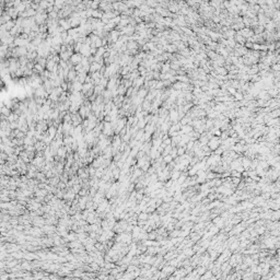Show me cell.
Instances as JSON below:
<instances>
[{
  "label": "cell",
  "mask_w": 280,
  "mask_h": 280,
  "mask_svg": "<svg viewBox=\"0 0 280 280\" xmlns=\"http://www.w3.org/2000/svg\"><path fill=\"white\" fill-rule=\"evenodd\" d=\"M221 139L219 138V137H214V136H212L210 138V140L208 141V144H207V147L209 148V150L210 151H214L216 149H218V148L220 147V145H221Z\"/></svg>",
  "instance_id": "1"
},
{
  "label": "cell",
  "mask_w": 280,
  "mask_h": 280,
  "mask_svg": "<svg viewBox=\"0 0 280 280\" xmlns=\"http://www.w3.org/2000/svg\"><path fill=\"white\" fill-rule=\"evenodd\" d=\"M47 19H48V17H47V13L46 12H42V13L36 12L35 17H34V21H35V23L37 24V25L45 24Z\"/></svg>",
  "instance_id": "2"
},
{
  "label": "cell",
  "mask_w": 280,
  "mask_h": 280,
  "mask_svg": "<svg viewBox=\"0 0 280 280\" xmlns=\"http://www.w3.org/2000/svg\"><path fill=\"white\" fill-rule=\"evenodd\" d=\"M33 93H34V96L35 97H42V99H48V94L46 93L45 89L43 86L38 87L37 89H33Z\"/></svg>",
  "instance_id": "3"
},
{
  "label": "cell",
  "mask_w": 280,
  "mask_h": 280,
  "mask_svg": "<svg viewBox=\"0 0 280 280\" xmlns=\"http://www.w3.org/2000/svg\"><path fill=\"white\" fill-rule=\"evenodd\" d=\"M90 50H91V46L87 45V44H82L81 49H80V51H79V54H81V56L88 58V57L91 56V54H90Z\"/></svg>",
  "instance_id": "4"
},
{
  "label": "cell",
  "mask_w": 280,
  "mask_h": 280,
  "mask_svg": "<svg viewBox=\"0 0 280 280\" xmlns=\"http://www.w3.org/2000/svg\"><path fill=\"white\" fill-rule=\"evenodd\" d=\"M58 25L61 26V28L64 29V31H67V32L71 29L70 22H69V20H68V19H60V20H58Z\"/></svg>",
  "instance_id": "5"
},
{
  "label": "cell",
  "mask_w": 280,
  "mask_h": 280,
  "mask_svg": "<svg viewBox=\"0 0 280 280\" xmlns=\"http://www.w3.org/2000/svg\"><path fill=\"white\" fill-rule=\"evenodd\" d=\"M144 84H145V78L144 77H138L137 79H135V80L133 81V88H135V89H140V88H142L144 87Z\"/></svg>",
  "instance_id": "6"
},
{
  "label": "cell",
  "mask_w": 280,
  "mask_h": 280,
  "mask_svg": "<svg viewBox=\"0 0 280 280\" xmlns=\"http://www.w3.org/2000/svg\"><path fill=\"white\" fill-rule=\"evenodd\" d=\"M81 59H82L81 54H79V53H75V54H73V55L70 57V60H69V61L73 65V67H75L76 65L80 64V62H81Z\"/></svg>",
  "instance_id": "7"
},
{
  "label": "cell",
  "mask_w": 280,
  "mask_h": 280,
  "mask_svg": "<svg viewBox=\"0 0 280 280\" xmlns=\"http://www.w3.org/2000/svg\"><path fill=\"white\" fill-rule=\"evenodd\" d=\"M75 54V53H71V51H65V53H59L58 56H59L60 60H64V61H69L70 60V57Z\"/></svg>",
  "instance_id": "8"
},
{
  "label": "cell",
  "mask_w": 280,
  "mask_h": 280,
  "mask_svg": "<svg viewBox=\"0 0 280 280\" xmlns=\"http://www.w3.org/2000/svg\"><path fill=\"white\" fill-rule=\"evenodd\" d=\"M103 66H101L97 62H93V64L90 65V69H89V73H93V72H96V71H100L101 68Z\"/></svg>",
  "instance_id": "9"
},
{
  "label": "cell",
  "mask_w": 280,
  "mask_h": 280,
  "mask_svg": "<svg viewBox=\"0 0 280 280\" xmlns=\"http://www.w3.org/2000/svg\"><path fill=\"white\" fill-rule=\"evenodd\" d=\"M47 135H48V137H49L50 139L54 140L56 135H57V128L54 127V126H50V127H48V129H47Z\"/></svg>",
  "instance_id": "10"
},
{
  "label": "cell",
  "mask_w": 280,
  "mask_h": 280,
  "mask_svg": "<svg viewBox=\"0 0 280 280\" xmlns=\"http://www.w3.org/2000/svg\"><path fill=\"white\" fill-rule=\"evenodd\" d=\"M103 11H101L100 9L97 10H92L91 11V18H94V19H97V20H101L102 17H103Z\"/></svg>",
  "instance_id": "11"
},
{
  "label": "cell",
  "mask_w": 280,
  "mask_h": 280,
  "mask_svg": "<svg viewBox=\"0 0 280 280\" xmlns=\"http://www.w3.org/2000/svg\"><path fill=\"white\" fill-rule=\"evenodd\" d=\"M76 78H77V72L73 70V69H70L69 70V73H68V76H67L66 82H73V81L76 80Z\"/></svg>",
  "instance_id": "12"
},
{
  "label": "cell",
  "mask_w": 280,
  "mask_h": 280,
  "mask_svg": "<svg viewBox=\"0 0 280 280\" xmlns=\"http://www.w3.org/2000/svg\"><path fill=\"white\" fill-rule=\"evenodd\" d=\"M126 47H127L128 50H133V49H139V46L137 44V42L135 41H128L126 43Z\"/></svg>",
  "instance_id": "13"
},
{
  "label": "cell",
  "mask_w": 280,
  "mask_h": 280,
  "mask_svg": "<svg viewBox=\"0 0 280 280\" xmlns=\"http://www.w3.org/2000/svg\"><path fill=\"white\" fill-rule=\"evenodd\" d=\"M67 150H66V148L62 146V147H60L59 149L57 150V157H59L60 159H66V157H67Z\"/></svg>",
  "instance_id": "14"
},
{
  "label": "cell",
  "mask_w": 280,
  "mask_h": 280,
  "mask_svg": "<svg viewBox=\"0 0 280 280\" xmlns=\"http://www.w3.org/2000/svg\"><path fill=\"white\" fill-rule=\"evenodd\" d=\"M214 71H216L217 75L221 76V77H225L226 75H228V70H226L224 67H217L214 69Z\"/></svg>",
  "instance_id": "15"
},
{
  "label": "cell",
  "mask_w": 280,
  "mask_h": 280,
  "mask_svg": "<svg viewBox=\"0 0 280 280\" xmlns=\"http://www.w3.org/2000/svg\"><path fill=\"white\" fill-rule=\"evenodd\" d=\"M46 145L44 144L43 141H37L36 144L34 145V148H35V151L37 152V151H44L46 149Z\"/></svg>",
  "instance_id": "16"
},
{
  "label": "cell",
  "mask_w": 280,
  "mask_h": 280,
  "mask_svg": "<svg viewBox=\"0 0 280 280\" xmlns=\"http://www.w3.org/2000/svg\"><path fill=\"white\" fill-rule=\"evenodd\" d=\"M88 76V73L86 72H83V73H79V75H77V78H76V80L73 81V82H79V83H81L83 84L84 81H86V77Z\"/></svg>",
  "instance_id": "17"
},
{
  "label": "cell",
  "mask_w": 280,
  "mask_h": 280,
  "mask_svg": "<svg viewBox=\"0 0 280 280\" xmlns=\"http://www.w3.org/2000/svg\"><path fill=\"white\" fill-rule=\"evenodd\" d=\"M148 92H149V91H148L147 89H145L144 87H142V88H140V89L138 90V92H137V96L140 97V99H142V100H145V97L147 96Z\"/></svg>",
  "instance_id": "18"
},
{
  "label": "cell",
  "mask_w": 280,
  "mask_h": 280,
  "mask_svg": "<svg viewBox=\"0 0 280 280\" xmlns=\"http://www.w3.org/2000/svg\"><path fill=\"white\" fill-rule=\"evenodd\" d=\"M170 70H171V68H170V61L163 62L162 66H161V70H160V72H161V73H167Z\"/></svg>",
  "instance_id": "19"
},
{
  "label": "cell",
  "mask_w": 280,
  "mask_h": 280,
  "mask_svg": "<svg viewBox=\"0 0 280 280\" xmlns=\"http://www.w3.org/2000/svg\"><path fill=\"white\" fill-rule=\"evenodd\" d=\"M117 95H121V96H125L126 95V92H127V89L125 88L124 84H119L118 88H117Z\"/></svg>",
  "instance_id": "20"
},
{
  "label": "cell",
  "mask_w": 280,
  "mask_h": 280,
  "mask_svg": "<svg viewBox=\"0 0 280 280\" xmlns=\"http://www.w3.org/2000/svg\"><path fill=\"white\" fill-rule=\"evenodd\" d=\"M141 108H142V110L149 113V110L151 108V102L147 101V100H144V102H142V104H141Z\"/></svg>",
  "instance_id": "21"
},
{
  "label": "cell",
  "mask_w": 280,
  "mask_h": 280,
  "mask_svg": "<svg viewBox=\"0 0 280 280\" xmlns=\"http://www.w3.org/2000/svg\"><path fill=\"white\" fill-rule=\"evenodd\" d=\"M19 117H20L19 115H17L15 113L12 112V113L7 117V121H8V123H13V121H18V120H19Z\"/></svg>",
  "instance_id": "22"
},
{
  "label": "cell",
  "mask_w": 280,
  "mask_h": 280,
  "mask_svg": "<svg viewBox=\"0 0 280 280\" xmlns=\"http://www.w3.org/2000/svg\"><path fill=\"white\" fill-rule=\"evenodd\" d=\"M56 65H58V64H56V62H55L54 60H47V64H46V68H45V69H46L47 71L51 72V71H53V69H54V68H55V66H56Z\"/></svg>",
  "instance_id": "23"
},
{
  "label": "cell",
  "mask_w": 280,
  "mask_h": 280,
  "mask_svg": "<svg viewBox=\"0 0 280 280\" xmlns=\"http://www.w3.org/2000/svg\"><path fill=\"white\" fill-rule=\"evenodd\" d=\"M114 18H115V14H114V12H113V11L104 12V13H103V17H102V19H104V20H107V21L113 20Z\"/></svg>",
  "instance_id": "24"
},
{
  "label": "cell",
  "mask_w": 280,
  "mask_h": 280,
  "mask_svg": "<svg viewBox=\"0 0 280 280\" xmlns=\"http://www.w3.org/2000/svg\"><path fill=\"white\" fill-rule=\"evenodd\" d=\"M14 25H15V21H13V20L9 21V22H7V23H4V24H3V26H4V29H6L7 32H10V31L13 29V26H14Z\"/></svg>",
  "instance_id": "25"
},
{
  "label": "cell",
  "mask_w": 280,
  "mask_h": 280,
  "mask_svg": "<svg viewBox=\"0 0 280 280\" xmlns=\"http://www.w3.org/2000/svg\"><path fill=\"white\" fill-rule=\"evenodd\" d=\"M26 58H28L29 61H34L36 58H37V53H36V51H28Z\"/></svg>",
  "instance_id": "26"
},
{
  "label": "cell",
  "mask_w": 280,
  "mask_h": 280,
  "mask_svg": "<svg viewBox=\"0 0 280 280\" xmlns=\"http://www.w3.org/2000/svg\"><path fill=\"white\" fill-rule=\"evenodd\" d=\"M11 113H12V112H11V109H9L8 107L4 106V105H3L1 108H0V114L3 115V116H6V117H8V116L11 114Z\"/></svg>",
  "instance_id": "27"
},
{
  "label": "cell",
  "mask_w": 280,
  "mask_h": 280,
  "mask_svg": "<svg viewBox=\"0 0 280 280\" xmlns=\"http://www.w3.org/2000/svg\"><path fill=\"white\" fill-rule=\"evenodd\" d=\"M73 70H75L76 72H77V75H79V73H83V72H86L84 71V68H83V66L81 65V62L80 64H78V65H76L75 67H73ZM87 73V72H86Z\"/></svg>",
  "instance_id": "28"
},
{
  "label": "cell",
  "mask_w": 280,
  "mask_h": 280,
  "mask_svg": "<svg viewBox=\"0 0 280 280\" xmlns=\"http://www.w3.org/2000/svg\"><path fill=\"white\" fill-rule=\"evenodd\" d=\"M279 113H280V110H279V108H277V109H274L271 112H269L268 116L270 118H279Z\"/></svg>",
  "instance_id": "29"
},
{
  "label": "cell",
  "mask_w": 280,
  "mask_h": 280,
  "mask_svg": "<svg viewBox=\"0 0 280 280\" xmlns=\"http://www.w3.org/2000/svg\"><path fill=\"white\" fill-rule=\"evenodd\" d=\"M54 7L57 8L58 10H61L62 8L65 7V1H64V0H57V1H55Z\"/></svg>",
  "instance_id": "30"
},
{
  "label": "cell",
  "mask_w": 280,
  "mask_h": 280,
  "mask_svg": "<svg viewBox=\"0 0 280 280\" xmlns=\"http://www.w3.org/2000/svg\"><path fill=\"white\" fill-rule=\"evenodd\" d=\"M233 99H234V102H241L243 101V94L240 91H236V93L233 95Z\"/></svg>",
  "instance_id": "31"
},
{
  "label": "cell",
  "mask_w": 280,
  "mask_h": 280,
  "mask_svg": "<svg viewBox=\"0 0 280 280\" xmlns=\"http://www.w3.org/2000/svg\"><path fill=\"white\" fill-rule=\"evenodd\" d=\"M18 60H19V62H20V66H21V67L26 66V65H28V62H29V60H28V58H26V56H23V57L18 58Z\"/></svg>",
  "instance_id": "32"
},
{
  "label": "cell",
  "mask_w": 280,
  "mask_h": 280,
  "mask_svg": "<svg viewBox=\"0 0 280 280\" xmlns=\"http://www.w3.org/2000/svg\"><path fill=\"white\" fill-rule=\"evenodd\" d=\"M68 94H69L68 92H62L61 95L59 96V99H58V102H59V103H64L65 101H67V100H68Z\"/></svg>",
  "instance_id": "33"
},
{
  "label": "cell",
  "mask_w": 280,
  "mask_h": 280,
  "mask_svg": "<svg viewBox=\"0 0 280 280\" xmlns=\"http://www.w3.org/2000/svg\"><path fill=\"white\" fill-rule=\"evenodd\" d=\"M147 219H149V214H148V212H145V211H142V212L139 213V216H138V220L146 221Z\"/></svg>",
  "instance_id": "34"
},
{
  "label": "cell",
  "mask_w": 280,
  "mask_h": 280,
  "mask_svg": "<svg viewBox=\"0 0 280 280\" xmlns=\"http://www.w3.org/2000/svg\"><path fill=\"white\" fill-rule=\"evenodd\" d=\"M146 4L151 9H155L158 7V2L153 1V0H148V1H146Z\"/></svg>",
  "instance_id": "35"
},
{
  "label": "cell",
  "mask_w": 280,
  "mask_h": 280,
  "mask_svg": "<svg viewBox=\"0 0 280 280\" xmlns=\"http://www.w3.org/2000/svg\"><path fill=\"white\" fill-rule=\"evenodd\" d=\"M226 43H228V46L229 47H231V48H234L236 42H235L234 37H230V38H226Z\"/></svg>",
  "instance_id": "36"
},
{
  "label": "cell",
  "mask_w": 280,
  "mask_h": 280,
  "mask_svg": "<svg viewBox=\"0 0 280 280\" xmlns=\"http://www.w3.org/2000/svg\"><path fill=\"white\" fill-rule=\"evenodd\" d=\"M107 83H108V79H106V78H101V80H100V83H99V86H101L103 89H105L107 87Z\"/></svg>",
  "instance_id": "37"
},
{
  "label": "cell",
  "mask_w": 280,
  "mask_h": 280,
  "mask_svg": "<svg viewBox=\"0 0 280 280\" xmlns=\"http://www.w3.org/2000/svg\"><path fill=\"white\" fill-rule=\"evenodd\" d=\"M162 161H163V163H165V164H170V163L173 161V158L170 154H167L165 157H162Z\"/></svg>",
  "instance_id": "38"
},
{
  "label": "cell",
  "mask_w": 280,
  "mask_h": 280,
  "mask_svg": "<svg viewBox=\"0 0 280 280\" xmlns=\"http://www.w3.org/2000/svg\"><path fill=\"white\" fill-rule=\"evenodd\" d=\"M106 51V48H105V47H100V48H97L96 49V54H95V56H99V57H103V55H104V53Z\"/></svg>",
  "instance_id": "39"
},
{
  "label": "cell",
  "mask_w": 280,
  "mask_h": 280,
  "mask_svg": "<svg viewBox=\"0 0 280 280\" xmlns=\"http://www.w3.org/2000/svg\"><path fill=\"white\" fill-rule=\"evenodd\" d=\"M177 150V157H182L186 153V148L185 147H179V148H176Z\"/></svg>",
  "instance_id": "40"
},
{
  "label": "cell",
  "mask_w": 280,
  "mask_h": 280,
  "mask_svg": "<svg viewBox=\"0 0 280 280\" xmlns=\"http://www.w3.org/2000/svg\"><path fill=\"white\" fill-rule=\"evenodd\" d=\"M146 121H145V119L144 118H140V119H138V124H137V127H138L139 129H144L145 127H146Z\"/></svg>",
  "instance_id": "41"
},
{
  "label": "cell",
  "mask_w": 280,
  "mask_h": 280,
  "mask_svg": "<svg viewBox=\"0 0 280 280\" xmlns=\"http://www.w3.org/2000/svg\"><path fill=\"white\" fill-rule=\"evenodd\" d=\"M38 33H41V34L47 33V26H46V24H42V25L38 26Z\"/></svg>",
  "instance_id": "42"
},
{
  "label": "cell",
  "mask_w": 280,
  "mask_h": 280,
  "mask_svg": "<svg viewBox=\"0 0 280 280\" xmlns=\"http://www.w3.org/2000/svg\"><path fill=\"white\" fill-rule=\"evenodd\" d=\"M270 70H271L272 72H277V71H279V70H280V65H279V64H272V65L270 66Z\"/></svg>",
  "instance_id": "43"
},
{
  "label": "cell",
  "mask_w": 280,
  "mask_h": 280,
  "mask_svg": "<svg viewBox=\"0 0 280 280\" xmlns=\"http://www.w3.org/2000/svg\"><path fill=\"white\" fill-rule=\"evenodd\" d=\"M99 6H100V1H92L90 9H91V10H97L99 9Z\"/></svg>",
  "instance_id": "44"
},
{
  "label": "cell",
  "mask_w": 280,
  "mask_h": 280,
  "mask_svg": "<svg viewBox=\"0 0 280 280\" xmlns=\"http://www.w3.org/2000/svg\"><path fill=\"white\" fill-rule=\"evenodd\" d=\"M9 126H10V128H11V130H15V129H18V121H13V123H9Z\"/></svg>",
  "instance_id": "45"
},
{
  "label": "cell",
  "mask_w": 280,
  "mask_h": 280,
  "mask_svg": "<svg viewBox=\"0 0 280 280\" xmlns=\"http://www.w3.org/2000/svg\"><path fill=\"white\" fill-rule=\"evenodd\" d=\"M84 83H93L91 77H90V75H88V76L86 77V81H84Z\"/></svg>",
  "instance_id": "46"
},
{
  "label": "cell",
  "mask_w": 280,
  "mask_h": 280,
  "mask_svg": "<svg viewBox=\"0 0 280 280\" xmlns=\"http://www.w3.org/2000/svg\"><path fill=\"white\" fill-rule=\"evenodd\" d=\"M256 232H257V233H258V234H263V233H264V232H265V229H264V228H263V226H262V228H258V229L256 230Z\"/></svg>",
  "instance_id": "47"
},
{
  "label": "cell",
  "mask_w": 280,
  "mask_h": 280,
  "mask_svg": "<svg viewBox=\"0 0 280 280\" xmlns=\"http://www.w3.org/2000/svg\"><path fill=\"white\" fill-rule=\"evenodd\" d=\"M65 186H66V185L64 183H61V182L58 183V188H65Z\"/></svg>",
  "instance_id": "48"
},
{
  "label": "cell",
  "mask_w": 280,
  "mask_h": 280,
  "mask_svg": "<svg viewBox=\"0 0 280 280\" xmlns=\"http://www.w3.org/2000/svg\"><path fill=\"white\" fill-rule=\"evenodd\" d=\"M3 87V81H2V79L0 78V88H2Z\"/></svg>",
  "instance_id": "49"
}]
</instances>
